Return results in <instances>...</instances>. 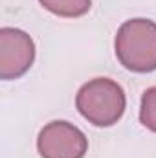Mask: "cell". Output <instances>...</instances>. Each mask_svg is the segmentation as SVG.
I'll list each match as a JSON object with an SVG mask.
<instances>
[{
	"instance_id": "obj_2",
	"label": "cell",
	"mask_w": 156,
	"mask_h": 158,
	"mask_svg": "<svg viewBox=\"0 0 156 158\" xmlns=\"http://www.w3.org/2000/svg\"><path fill=\"white\" fill-rule=\"evenodd\" d=\"M79 114L94 127H112L123 118L127 96L123 86L110 77H94L76 96Z\"/></svg>"
},
{
	"instance_id": "obj_6",
	"label": "cell",
	"mask_w": 156,
	"mask_h": 158,
	"mask_svg": "<svg viewBox=\"0 0 156 158\" xmlns=\"http://www.w3.org/2000/svg\"><path fill=\"white\" fill-rule=\"evenodd\" d=\"M140 123L151 131L156 132V85L147 88L142 96L140 103Z\"/></svg>"
},
{
	"instance_id": "obj_3",
	"label": "cell",
	"mask_w": 156,
	"mask_h": 158,
	"mask_svg": "<svg viewBox=\"0 0 156 158\" xmlns=\"http://www.w3.org/2000/svg\"><path fill=\"white\" fill-rule=\"evenodd\" d=\"M37 151L40 158H84L88 153V138L74 123L55 119L40 129Z\"/></svg>"
},
{
	"instance_id": "obj_5",
	"label": "cell",
	"mask_w": 156,
	"mask_h": 158,
	"mask_svg": "<svg viewBox=\"0 0 156 158\" xmlns=\"http://www.w3.org/2000/svg\"><path fill=\"white\" fill-rule=\"evenodd\" d=\"M39 4L50 13L64 19L83 17L92 7V0H39Z\"/></svg>"
},
{
	"instance_id": "obj_1",
	"label": "cell",
	"mask_w": 156,
	"mask_h": 158,
	"mask_svg": "<svg viewBox=\"0 0 156 158\" xmlns=\"http://www.w3.org/2000/svg\"><path fill=\"white\" fill-rule=\"evenodd\" d=\"M114 52L119 64L136 74L156 70V22L151 19H129L117 28Z\"/></svg>"
},
{
	"instance_id": "obj_4",
	"label": "cell",
	"mask_w": 156,
	"mask_h": 158,
	"mask_svg": "<svg viewBox=\"0 0 156 158\" xmlns=\"http://www.w3.org/2000/svg\"><path fill=\"white\" fill-rule=\"evenodd\" d=\"M35 61V42L18 28L0 30V79L22 77Z\"/></svg>"
}]
</instances>
